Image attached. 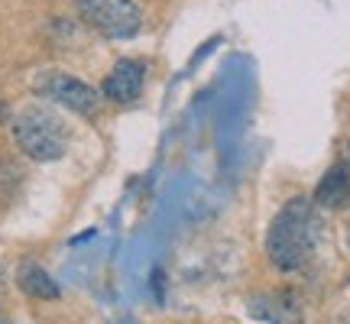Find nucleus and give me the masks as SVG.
Wrapping results in <instances>:
<instances>
[{
    "label": "nucleus",
    "mask_w": 350,
    "mask_h": 324,
    "mask_svg": "<svg viewBox=\"0 0 350 324\" xmlns=\"http://www.w3.org/2000/svg\"><path fill=\"white\" fill-rule=\"evenodd\" d=\"M347 165H350V143H347Z\"/></svg>",
    "instance_id": "nucleus-11"
},
{
    "label": "nucleus",
    "mask_w": 350,
    "mask_h": 324,
    "mask_svg": "<svg viewBox=\"0 0 350 324\" xmlns=\"http://www.w3.org/2000/svg\"><path fill=\"white\" fill-rule=\"evenodd\" d=\"M143 81H146V65L139 59H120V62H113L111 75L104 78L100 94L113 104H130V100L139 98Z\"/></svg>",
    "instance_id": "nucleus-6"
},
{
    "label": "nucleus",
    "mask_w": 350,
    "mask_h": 324,
    "mask_svg": "<svg viewBox=\"0 0 350 324\" xmlns=\"http://www.w3.org/2000/svg\"><path fill=\"white\" fill-rule=\"evenodd\" d=\"M314 201L327 208V211H340L350 204V165L340 162L334 169H327V175L314 188Z\"/></svg>",
    "instance_id": "nucleus-7"
},
{
    "label": "nucleus",
    "mask_w": 350,
    "mask_h": 324,
    "mask_svg": "<svg viewBox=\"0 0 350 324\" xmlns=\"http://www.w3.org/2000/svg\"><path fill=\"white\" fill-rule=\"evenodd\" d=\"M78 16L107 39H130L143 16L133 0H75Z\"/></svg>",
    "instance_id": "nucleus-3"
},
{
    "label": "nucleus",
    "mask_w": 350,
    "mask_h": 324,
    "mask_svg": "<svg viewBox=\"0 0 350 324\" xmlns=\"http://www.w3.org/2000/svg\"><path fill=\"white\" fill-rule=\"evenodd\" d=\"M318 247V217L308 198H292L273 217L266 234V253L279 269H301Z\"/></svg>",
    "instance_id": "nucleus-1"
},
{
    "label": "nucleus",
    "mask_w": 350,
    "mask_h": 324,
    "mask_svg": "<svg viewBox=\"0 0 350 324\" xmlns=\"http://www.w3.org/2000/svg\"><path fill=\"white\" fill-rule=\"evenodd\" d=\"M344 324H350V314H347V318H344Z\"/></svg>",
    "instance_id": "nucleus-12"
},
{
    "label": "nucleus",
    "mask_w": 350,
    "mask_h": 324,
    "mask_svg": "<svg viewBox=\"0 0 350 324\" xmlns=\"http://www.w3.org/2000/svg\"><path fill=\"white\" fill-rule=\"evenodd\" d=\"M0 324H13V321H7V318H3V314H0Z\"/></svg>",
    "instance_id": "nucleus-10"
},
{
    "label": "nucleus",
    "mask_w": 350,
    "mask_h": 324,
    "mask_svg": "<svg viewBox=\"0 0 350 324\" xmlns=\"http://www.w3.org/2000/svg\"><path fill=\"white\" fill-rule=\"evenodd\" d=\"M13 139L29 159L55 162L65 156L72 133H68V124L55 111L29 104L13 117Z\"/></svg>",
    "instance_id": "nucleus-2"
},
{
    "label": "nucleus",
    "mask_w": 350,
    "mask_h": 324,
    "mask_svg": "<svg viewBox=\"0 0 350 324\" xmlns=\"http://www.w3.org/2000/svg\"><path fill=\"white\" fill-rule=\"evenodd\" d=\"M36 91L42 98L62 104L68 111L81 113V117H94L100 104V94L91 85H85L81 78L65 75V72H46V75L36 81Z\"/></svg>",
    "instance_id": "nucleus-4"
},
{
    "label": "nucleus",
    "mask_w": 350,
    "mask_h": 324,
    "mask_svg": "<svg viewBox=\"0 0 350 324\" xmlns=\"http://www.w3.org/2000/svg\"><path fill=\"white\" fill-rule=\"evenodd\" d=\"M16 282H20V288H23L29 299H36V301H55L62 295L59 282H55L39 262H23V266L16 269Z\"/></svg>",
    "instance_id": "nucleus-8"
},
{
    "label": "nucleus",
    "mask_w": 350,
    "mask_h": 324,
    "mask_svg": "<svg viewBox=\"0 0 350 324\" xmlns=\"http://www.w3.org/2000/svg\"><path fill=\"white\" fill-rule=\"evenodd\" d=\"M3 288H7V275H3V269H0V295H3Z\"/></svg>",
    "instance_id": "nucleus-9"
},
{
    "label": "nucleus",
    "mask_w": 350,
    "mask_h": 324,
    "mask_svg": "<svg viewBox=\"0 0 350 324\" xmlns=\"http://www.w3.org/2000/svg\"><path fill=\"white\" fill-rule=\"evenodd\" d=\"M250 314L262 318L269 324H301L305 312H301V299L292 288H275V292H262L256 299H250Z\"/></svg>",
    "instance_id": "nucleus-5"
}]
</instances>
